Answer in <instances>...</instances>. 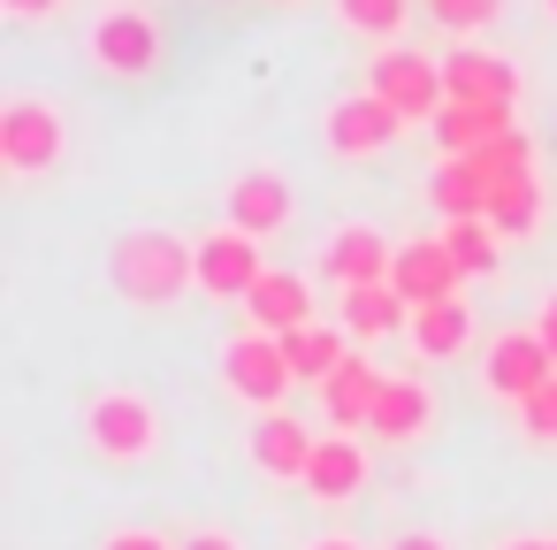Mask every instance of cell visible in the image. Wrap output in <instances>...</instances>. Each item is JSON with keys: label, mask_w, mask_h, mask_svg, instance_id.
<instances>
[{"label": "cell", "mask_w": 557, "mask_h": 550, "mask_svg": "<svg viewBox=\"0 0 557 550\" xmlns=\"http://www.w3.org/2000/svg\"><path fill=\"white\" fill-rule=\"evenodd\" d=\"M534 337H542V344H549V352H557V291H549V298H542V314H534Z\"/></svg>", "instance_id": "33"}, {"label": "cell", "mask_w": 557, "mask_h": 550, "mask_svg": "<svg viewBox=\"0 0 557 550\" xmlns=\"http://www.w3.org/2000/svg\"><path fill=\"white\" fill-rule=\"evenodd\" d=\"M359 489H367V443H359V436H344V428H329V436L313 443L306 497H321V504H351Z\"/></svg>", "instance_id": "14"}, {"label": "cell", "mask_w": 557, "mask_h": 550, "mask_svg": "<svg viewBox=\"0 0 557 550\" xmlns=\"http://www.w3.org/2000/svg\"><path fill=\"white\" fill-rule=\"evenodd\" d=\"M549 550H557V535H549Z\"/></svg>", "instance_id": "37"}, {"label": "cell", "mask_w": 557, "mask_h": 550, "mask_svg": "<svg viewBox=\"0 0 557 550\" xmlns=\"http://www.w3.org/2000/svg\"><path fill=\"white\" fill-rule=\"evenodd\" d=\"M100 550H176V535H161V527H115Z\"/></svg>", "instance_id": "29"}, {"label": "cell", "mask_w": 557, "mask_h": 550, "mask_svg": "<svg viewBox=\"0 0 557 550\" xmlns=\"http://www.w3.org/2000/svg\"><path fill=\"white\" fill-rule=\"evenodd\" d=\"M519 428H527V443H557V375L519 405Z\"/></svg>", "instance_id": "28"}, {"label": "cell", "mask_w": 557, "mask_h": 550, "mask_svg": "<svg viewBox=\"0 0 557 550\" xmlns=\"http://www.w3.org/2000/svg\"><path fill=\"white\" fill-rule=\"evenodd\" d=\"M435 146H443V161H458V154H481V146H496L504 131H519L511 123V108H473V100H443L435 108Z\"/></svg>", "instance_id": "18"}, {"label": "cell", "mask_w": 557, "mask_h": 550, "mask_svg": "<svg viewBox=\"0 0 557 550\" xmlns=\"http://www.w3.org/2000/svg\"><path fill=\"white\" fill-rule=\"evenodd\" d=\"M222 390H230L237 405H252V413H283V398L298 390L283 337H268V329H237V337L222 344Z\"/></svg>", "instance_id": "4"}, {"label": "cell", "mask_w": 557, "mask_h": 550, "mask_svg": "<svg viewBox=\"0 0 557 550\" xmlns=\"http://www.w3.org/2000/svg\"><path fill=\"white\" fill-rule=\"evenodd\" d=\"M549 16H557V0H549Z\"/></svg>", "instance_id": "36"}, {"label": "cell", "mask_w": 557, "mask_h": 550, "mask_svg": "<svg viewBox=\"0 0 557 550\" xmlns=\"http://www.w3.org/2000/svg\"><path fill=\"white\" fill-rule=\"evenodd\" d=\"M336 16H344L351 32H367V39H382V47H397V32H405V16H412V0H336Z\"/></svg>", "instance_id": "26"}, {"label": "cell", "mask_w": 557, "mask_h": 550, "mask_svg": "<svg viewBox=\"0 0 557 550\" xmlns=\"http://www.w3.org/2000/svg\"><path fill=\"white\" fill-rule=\"evenodd\" d=\"M504 550H549V535H511Z\"/></svg>", "instance_id": "35"}, {"label": "cell", "mask_w": 557, "mask_h": 550, "mask_svg": "<svg viewBox=\"0 0 557 550\" xmlns=\"http://www.w3.org/2000/svg\"><path fill=\"white\" fill-rule=\"evenodd\" d=\"M367 93H382L405 123H435V108L450 100V85H443V54L382 47V54H374V70H367Z\"/></svg>", "instance_id": "6"}, {"label": "cell", "mask_w": 557, "mask_h": 550, "mask_svg": "<svg viewBox=\"0 0 557 550\" xmlns=\"http://www.w3.org/2000/svg\"><path fill=\"white\" fill-rule=\"evenodd\" d=\"M428 199L443 207V222H481V215L496 207V184L481 176V161H473V154H458V161H435Z\"/></svg>", "instance_id": "19"}, {"label": "cell", "mask_w": 557, "mask_h": 550, "mask_svg": "<svg viewBox=\"0 0 557 550\" xmlns=\"http://www.w3.org/2000/svg\"><path fill=\"white\" fill-rule=\"evenodd\" d=\"M313 443H321V436H306V420H290V413H260V420H252V466L275 474V481H306Z\"/></svg>", "instance_id": "17"}, {"label": "cell", "mask_w": 557, "mask_h": 550, "mask_svg": "<svg viewBox=\"0 0 557 550\" xmlns=\"http://www.w3.org/2000/svg\"><path fill=\"white\" fill-rule=\"evenodd\" d=\"M412 321V306L389 291V283H359V291H344V337L351 344H382V337H397Z\"/></svg>", "instance_id": "22"}, {"label": "cell", "mask_w": 557, "mask_h": 550, "mask_svg": "<svg viewBox=\"0 0 557 550\" xmlns=\"http://www.w3.org/2000/svg\"><path fill=\"white\" fill-rule=\"evenodd\" d=\"M488 222H496V237H527V230L542 222V184H534V169H527V176H511V184H496Z\"/></svg>", "instance_id": "25"}, {"label": "cell", "mask_w": 557, "mask_h": 550, "mask_svg": "<svg viewBox=\"0 0 557 550\" xmlns=\"http://www.w3.org/2000/svg\"><path fill=\"white\" fill-rule=\"evenodd\" d=\"M549 375H557V352H549L534 329H496V337H488V352H481V390H488V398L527 405Z\"/></svg>", "instance_id": "8"}, {"label": "cell", "mask_w": 557, "mask_h": 550, "mask_svg": "<svg viewBox=\"0 0 557 550\" xmlns=\"http://www.w3.org/2000/svg\"><path fill=\"white\" fill-rule=\"evenodd\" d=\"M435 237L450 245V260H458L466 276H496V260H504V237H496L488 215H481V222H443Z\"/></svg>", "instance_id": "24"}, {"label": "cell", "mask_w": 557, "mask_h": 550, "mask_svg": "<svg viewBox=\"0 0 557 550\" xmlns=\"http://www.w3.org/2000/svg\"><path fill=\"white\" fill-rule=\"evenodd\" d=\"M321 138H329L336 161H374V154H389V146L405 138V115H397L382 93H344V100L321 115Z\"/></svg>", "instance_id": "7"}, {"label": "cell", "mask_w": 557, "mask_h": 550, "mask_svg": "<svg viewBox=\"0 0 557 550\" xmlns=\"http://www.w3.org/2000/svg\"><path fill=\"white\" fill-rule=\"evenodd\" d=\"M435 428V390L420 375H382V398L367 413V436L374 443H420Z\"/></svg>", "instance_id": "12"}, {"label": "cell", "mask_w": 557, "mask_h": 550, "mask_svg": "<svg viewBox=\"0 0 557 550\" xmlns=\"http://www.w3.org/2000/svg\"><path fill=\"white\" fill-rule=\"evenodd\" d=\"M321 268H329V283H336V291L389 283V268H397V237H382L374 222H344V230H329V245H321Z\"/></svg>", "instance_id": "10"}, {"label": "cell", "mask_w": 557, "mask_h": 550, "mask_svg": "<svg viewBox=\"0 0 557 550\" xmlns=\"http://www.w3.org/2000/svg\"><path fill=\"white\" fill-rule=\"evenodd\" d=\"M92 70L115 77V85H146L161 70V24L146 9H131V0H115V9L92 16V39H85Z\"/></svg>", "instance_id": "5"}, {"label": "cell", "mask_w": 557, "mask_h": 550, "mask_svg": "<svg viewBox=\"0 0 557 550\" xmlns=\"http://www.w3.org/2000/svg\"><path fill=\"white\" fill-rule=\"evenodd\" d=\"M306 321H321V314H313V291H306V276H290V268H268V276H260V291L245 298V329L290 337V329H306Z\"/></svg>", "instance_id": "16"}, {"label": "cell", "mask_w": 557, "mask_h": 550, "mask_svg": "<svg viewBox=\"0 0 557 550\" xmlns=\"http://www.w3.org/2000/svg\"><path fill=\"white\" fill-rule=\"evenodd\" d=\"M260 276H268L260 237H245L237 222H222V230H207V237H199V291H207V298L245 306V298L260 291Z\"/></svg>", "instance_id": "9"}, {"label": "cell", "mask_w": 557, "mask_h": 550, "mask_svg": "<svg viewBox=\"0 0 557 550\" xmlns=\"http://www.w3.org/2000/svg\"><path fill=\"white\" fill-rule=\"evenodd\" d=\"M496 9H504V0H428V16H435L443 32H488Z\"/></svg>", "instance_id": "27"}, {"label": "cell", "mask_w": 557, "mask_h": 550, "mask_svg": "<svg viewBox=\"0 0 557 550\" xmlns=\"http://www.w3.org/2000/svg\"><path fill=\"white\" fill-rule=\"evenodd\" d=\"M108 283L123 306L138 314H169L184 306V291H199V237L184 230H161V222H138L108 245Z\"/></svg>", "instance_id": "1"}, {"label": "cell", "mask_w": 557, "mask_h": 550, "mask_svg": "<svg viewBox=\"0 0 557 550\" xmlns=\"http://www.w3.org/2000/svg\"><path fill=\"white\" fill-rule=\"evenodd\" d=\"M374 398H382V375H374L359 352H351V359H344V367L321 382V413H329V428H344V436H351V428H367Z\"/></svg>", "instance_id": "21"}, {"label": "cell", "mask_w": 557, "mask_h": 550, "mask_svg": "<svg viewBox=\"0 0 557 550\" xmlns=\"http://www.w3.org/2000/svg\"><path fill=\"white\" fill-rule=\"evenodd\" d=\"M458 283H466V268L450 260L443 237H405V245H397L389 291H397L405 306H443V298H458Z\"/></svg>", "instance_id": "11"}, {"label": "cell", "mask_w": 557, "mask_h": 550, "mask_svg": "<svg viewBox=\"0 0 557 550\" xmlns=\"http://www.w3.org/2000/svg\"><path fill=\"white\" fill-rule=\"evenodd\" d=\"M230 222H237L245 237H275V230L290 222V176H283V169H245V176L230 184Z\"/></svg>", "instance_id": "15"}, {"label": "cell", "mask_w": 557, "mask_h": 550, "mask_svg": "<svg viewBox=\"0 0 557 550\" xmlns=\"http://www.w3.org/2000/svg\"><path fill=\"white\" fill-rule=\"evenodd\" d=\"M306 550H367L359 535H321V542H306Z\"/></svg>", "instance_id": "34"}, {"label": "cell", "mask_w": 557, "mask_h": 550, "mask_svg": "<svg viewBox=\"0 0 557 550\" xmlns=\"http://www.w3.org/2000/svg\"><path fill=\"white\" fill-rule=\"evenodd\" d=\"M70 161V123L54 100L39 93H9L0 100V169H9L16 184H39Z\"/></svg>", "instance_id": "2"}, {"label": "cell", "mask_w": 557, "mask_h": 550, "mask_svg": "<svg viewBox=\"0 0 557 550\" xmlns=\"http://www.w3.org/2000/svg\"><path fill=\"white\" fill-rule=\"evenodd\" d=\"M405 337H412V352H420V359H458V352L473 344V306H466V298H443V306H412Z\"/></svg>", "instance_id": "20"}, {"label": "cell", "mask_w": 557, "mask_h": 550, "mask_svg": "<svg viewBox=\"0 0 557 550\" xmlns=\"http://www.w3.org/2000/svg\"><path fill=\"white\" fill-rule=\"evenodd\" d=\"M382 550H450V542H443V535H428V527H405V535H389Z\"/></svg>", "instance_id": "31"}, {"label": "cell", "mask_w": 557, "mask_h": 550, "mask_svg": "<svg viewBox=\"0 0 557 550\" xmlns=\"http://www.w3.org/2000/svg\"><path fill=\"white\" fill-rule=\"evenodd\" d=\"M85 443H92L108 466H146V459L161 451V405H153L146 390H131V382L92 390V398H85Z\"/></svg>", "instance_id": "3"}, {"label": "cell", "mask_w": 557, "mask_h": 550, "mask_svg": "<svg viewBox=\"0 0 557 550\" xmlns=\"http://www.w3.org/2000/svg\"><path fill=\"white\" fill-rule=\"evenodd\" d=\"M0 9L24 16V24H39V16H54V9H62V0H0Z\"/></svg>", "instance_id": "32"}, {"label": "cell", "mask_w": 557, "mask_h": 550, "mask_svg": "<svg viewBox=\"0 0 557 550\" xmlns=\"http://www.w3.org/2000/svg\"><path fill=\"white\" fill-rule=\"evenodd\" d=\"M283 352H290V375L321 390V382L351 359V337H344V329H329V321H306V329H290V337H283Z\"/></svg>", "instance_id": "23"}, {"label": "cell", "mask_w": 557, "mask_h": 550, "mask_svg": "<svg viewBox=\"0 0 557 550\" xmlns=\"http://www.w3.org/2000/svg\"><path fill=\"white\" fill-rule=\"evenodd\" d=\"M176 550H245V542H237L230 527H199V535H184Z\"/></svg>", "instance_id": "30"}, {"label": "cell", "mask_w": 557, "mask_h": 550, "mask_svg": "<svg viewBox=\"0 0 557 550\" xmlns=\"http://www.w3.org/2000/svg\"><path fill=\"white\" fill-rule=\"evenodd\" d=\"M443 85H450V100H473V108H511L519 100V70L504 54H488V47H450Z\"/></svg>", "instance_id": "13"}]
</instances>
